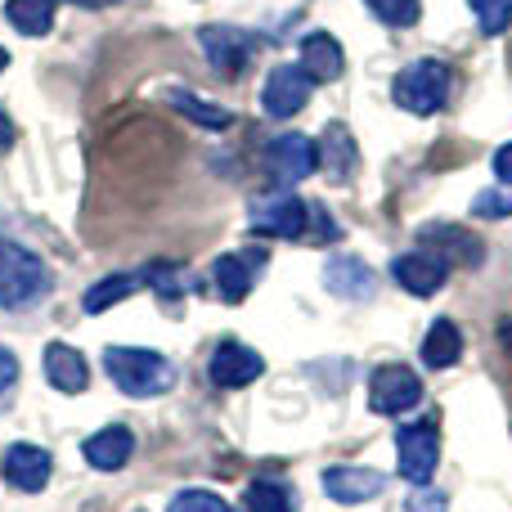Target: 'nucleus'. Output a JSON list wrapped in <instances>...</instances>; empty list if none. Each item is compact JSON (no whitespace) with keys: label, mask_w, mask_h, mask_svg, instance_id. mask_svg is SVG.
Returning a JSON list of instances; mask_svg holds the SVG:
<instances>
[{"label":"nucleus","mask_w":512,"mask_h":512,"mask_svg":"<svg viewBox=\"0 0 512 512\" xmlns=\"http://www.w3.org/2000/svg\"><path fill=\"white\" fill-rule=\"evenodd\" d=\"M243 508L248 512H297V499L283 481H252L243 490Z\"/></svg>","instance_id":"nucleus-25"},{"label":"nucleus","mask_w":512,"mask_h":512,"mask_svg":"<svg viewBox=\"0 0 512 512\" xmlns=\"http://www.w3.org/2000/svg\"><path fill=\"white\" fill-rule=\"evenodd\" d=\"M459 355H463L459 324L454 319H436L423 337V364L427 369H450V364H459Z\"/></svg>","instance_id":"nucleus-22"},{"label":"nucleus","mask_w":512,"mask_h":512,"mask_svg":"<svg viewBox=\"0 0 512 512\" xmlns=\"http://www.w3.org/2000/svg\"><path fill=\"white\" fill-rule=\"evenodd\" d=\"M261 270H265V252L261 248L225 252V256H216V265H212V283H216V292L234 306V301H243L256 288Z\"/></svg>","instance_id":"nucleus-10"},{"label":"nucleus","mask_w":512,"mask_h":512,"mask_svg":"<svg viewBox=\"0 0 512 512\" xmlns=\"http://www.w3.org/2000/svg\"><path fill=\"white\" fill-rule=\"evenodd\" d=\"M396 459H400V477L414 481V486H427L441 463V436H436L432 423H409L396 432Z\"/></svg>","instance_id":"nucleus-5"},{"label":"nucleus","mask_w":512,"mask_h":512,"mask_svg":"<svg viewBox=\"0 0 512 512\" xmlns=\"http://www.w3.org/2000/svg\"><path fill=\"white\" fill-rule=\"evenodd\" d=\"M140 288H144V274H108V279H99L95 288H86L81 310H86V315H104V310L122 306L126 297H135Z\"/></svg>","instance_id":"nucleus-21"},{"label":"nucleus","mask_w":512,"mask_h":512,"mask_svg":"<svg viewBox=\"0 0 512 512\" xmlns=\"http://www.w3.org/2000/svg\"><path fill=\"white\" fill-rule=\"evenodd\" d=\"M324 288L342 301H369L378 292V274L360 261V256H333L324 265Z\"/></svg>","instance_id":"nucleus-15"},{"label":"nucleus","mask_w":512,"mask_h":512,"mask_svg":"<svg viewBox=\"0 0 512 512\" xmlns=\"http://www.w3.org/2000/svg\"><path fill=\"white\" fill-rule=\"evenodd\" d=\"M50 292V270L32 248L14 239H0V306L23 310Z\"/></svg>","instance_id":"nucleus-3"},{"label":"nucleus","mask_w":512,"mask_h":512,"mask_svg":"<svg viewBox=\"0 0 512 512\" xmlns=\"http://www.w3.org/2000/svg\"><path fill=\"white\" fill-rule=\"evenodd\" d=\"M265 373V360L252 351V346H243V342H221L212 351V360H207V378L216 382V387H225V391H239V387H248V382H256Z\"/></svg>","instance_id":"nucleus-11"},{"label":"nucleus","mask_w":512,"mask_h":512,"mask_svg":"<svg viewBox=\"0 0 512 512\" xmlns=\"http://www.w3.org/2000/svg\"><path fill=\"white\" fill-rule=\"evenodd\" d=\"M423 248H432L445 265L459 261L463 270H477V265L486 261V248H481L468 230H450V225H432V230H423Z\"/></svg>","instance_id":"nucleus-19"},{"label":"nucleus","mask_w":512,"mask_h":512,"mask_svg":"<svg viewBox=\"0 0 512 512\" xmlns=\"http://www.w3.org/2000/svg\"><path fill=\"white\" fill-rule=\"evenodd\" d=\"M450 86H454V77L441 59H414L396 72V81H391V99L414 117H432V113L445 108Z\"/></svg>","instance_id":"nucleus-2"},{"label":"nucleus","mask_w":512,"mask_h":512,"mask_svg":"<svg viewBox=\"0 0 512 512\" xmlns=\"http://www.w3.org/2000/svg\"><path fill=\"white\" fill-rule=\"evenodd\" d=\"M423 400V378L405 364H382L369 378V409L373 414H405Z\"/></svg>","instance_id":"nucleus-6"},{"label":"nucleus","mask_w":512,"mask_h":512,"mask_svg":"<svg viewBox=\"0 0 512 512\" xmlns=\"http://www.w3.org/2000/svg\"><path fill=\"white\" fill-rule=\"evenodd\" d=\"M472 212H477L481 221H504V216H512V194H504V189H486V194H477Z\"/></svg>","instance_id":"nucleus-30"},{"label":"nucleus","mask_w":512,"mask_h":512,"mask_svg":"<svg viewBox=\"0 0 512 512\" xmlns=\"http://www.w3.org/2000/svg\"><path fill=\"white\" fill-rule=\"evenodd\" d=\"M59 0H5V23L23 36H45L54 27Z\"/></svg>","instance_id":"nucleus-23"},{"label":"nucleus","mask_w":512,"mask_h":512,"mask_svg":"<svg viewBox=\"0 0 512 512\" xmlns=\"http://www.w3.org/2000/svg\"><path fill=\"white\" fill-rule=\"evenodd\" d=\"M391 274H396V283L405 292H414V297H436V292L445 288V279H450V265H445L432 248H418V252L396 256V261H391Z\"/></svg>","instance_id":"nucleus-12"},{"label":"nucleus","mask_w":512,"mask_h":512,"mask_svg":"<svg viewBox=\"0 0 512 512\" xmlns=\"http://www.w3.org/2000/svg\"><path fill=\"white\" fill-rule=\"evenodd\" d=\"M0 472H5V481L14 490H23V495H36V490H45V481H50L54 459L41 450V445L14 441L5 450V459H0Z\"/></svg>","instance_id":"nucleus-13"},{"label":"nucleus","mask_w":512,"mask_h":512,"mask_svg":"<svg viewBox=\"0 0 512 512\" xmlns=\"http://www.w3.org/2000/svg\"><path fill=\"white\" fill-rule=\"evenodd\" d=\"M315 167H319V149H315V140L310 135H297V131H288V135H279V140L265 149V176L274 180V185H301L306 176H315Z\"/></svg>","instance_id":"nucleus-4"},{"label":"nucleus","mask_w":512,"mask_h":512,"mask_svg":"<svg viewBox=\"0 0 512 512\" xmlns=\"http://www.w3.org/2000/svg\"><path fill=\"white\" fill-rule=\"evenodd\" d=\"M104 369L117 382V391L135 400H153L167 396L176 387V364L158 351H144V346H108L104 351Z\"/></svg>","instance_id":"nucleus-1"},{"label":"nucleus","mask_w":512,"mask_h":512,"mask_svg":"<svg viewBox=\"0 0 512 512\" xmlns=\"http://www.w3.org/2000/svg\"><path fill=\"white\" fill-rule=\"evenodd\" d=\"M167 512H230V504L221 495H212V490H180Z\"/></svg>","instance_id":"nucleus-29"},{"label":"nucleus","mask_w":512,"mask_h":512,"mask_svg":"<svg viewBox=\"0 0 512 512\" xmlns=\"http://www.w3.org/2000/svg\"><path fill=\"white\" fill-rule=\"evenodd\" d=\"M72 5H77V9H108L113 0H72Z\"/></svg>","instance_id":"nucleus-36"},{"label":"nucleus","mask_w":512,"mask_h":512,"mask_svg":"<svg viewBox=\"0 0 512 512\" xmlns=\"http://www.w3.org/2000/svg\"><path fill=\"white\" fill-rule=\"evenodd\" d=\"M167 104L176 108V113H185L189 122H198L203 131H230V126H234V113H230V108L207 104V99L189 95V90H180V86H171V90H167Z\"/></svg>","instance_id":"nucleus-24"},{"label":"nucleus","mask_w":512,"mask_h":512,"mask_svg":"<svg viewBox=\"0 0 512 512\" xmlns=\"http://www.w3.org/2000/svg\"><path fill=\"white\" fill-rule=\"evenodd\" d=\"M306 230H310V239H315V243H333L337 239V225L328 221L324 207H310V225H306Z\"/></svg>","instance_id":"nucleus-32"},{"label":"nucleus","mask_w":512,"mask_h":512,"mask_svg":"<svg viewBox=\"0 0 512 512\" xmlns=\"http://www.w3.org/2000/svg\"><path fill=\"white\" fill-rule=\"evenodd\" d=\"M310 90H315V81L301 72V63H279V68L265 77V90H261L265 117H274V122H288V117H297L301 108L310 104Z\"/></svg>","instance_id":"nucleus-7"},{"label":"nucleus","mask_w":512,"mask_h":512,"mask_svg":"<svg viewBox=\"0 0 512 512\" xmlns=\"http://www.w3.org/2000/svg\"><path fill=\"white\" fill-rule=\"evenodd\" d=\"M14 378H18V355L0 346V391H9V387H14Z\"/></svg>","instance_id":"nucleus-33"},{"label":"nucleus","mask_w":512,"mask_h":512,"mask_svg":"<svg viewBox=\"0 0 512 512\" xmlns=\"http://www.w3.org/2000/svg\"><path fill=\"white\" fill-rule=\"evenodd\" d=\"M468 5L486 36H504L512 27V0H468Z\"/></svg>","instance_id":"nucleus-27"},{"label":"nucleus","mask_w":512,"mask_h":512,"mask_svg":"<svg viewBox=\"0 0 512 512\" xmlns=\"http://www.w3.org/2000/svg\"><path fill=\"white\" fill-rule=\"evenodd\" d=\"M9 68V54H5V45H0V72H5Z\"/></svg>","instance_id":"nucleus-37"},{"label":"nucleus","mask_w":512,"mask_h":512,"mask_svg":"<svg viewBox=\"0 0 512 512\" xmlns=\"http://www.w3.org/2000/svg\"><path fill=\"white\" fill-rule=\"evenodd\" d=\"M301 72H306L315 86L342 77V72H346V54H342V45H337V36L310 32L306 41H301Z\"/></svg>","instance_id":"nucleus-18"},{"label":"nucleus","mask_w":512,"mask_h":512,"mask_svg":"<svg viewBox=\"0 0 512 512\" xmlns=\"http://www.w3.org/2000/svg\"><path fill=\"white\" fill-rule=\"evenodd\" d=\"M382 486H387V477L373 468H328L324 472V495L333 499V504H369V499L382 495Z\"/></svg>","instance_id":"nucleus-16"},{"label":"nucleus","mask_w":512,"mask_h":512,"mask_svg":"<svg viewBox=\"0 0 512 512\" xmlns=\"http://www.w3.org/2000/svg\"><path fill=\"white\" fill-rule=\"evenodd\" d=\"M405 508H409V512H450L445 495H441V490H432V486H418L414 495L405 499Z\"/></svg>","instance_id":"nucleus-31"},{"label":"nucleus","mask_w":512,"mask_h":512,"mask_svg":"<svg viewBox=\"0 0 512 512\" xmlns=\"http://www.w3.org/2000/svg\"><path fill=\"white\" fill-rule=\"evenodd\" d=\"M144 283H153V288H158L162 297L176 301L180 292L189 288V274L180 270V265H144Z\"/></svg>","instance_id":"nucleus-28"},{"label":"nucleus","mask_w":512,"mask_h":512,"mask_svg":"<svg viewBox=\"0 0 512 512\" xmlns=\"http://www.w3.org/2000/svg\"><path fill=\"white\" fill-rule=\"evenodd\" d=\"M81 454H86V463H90L95 472H117V468H126V463H131V454H135V432H131V427H122V423L99 427L95 436H86Z\"/></svg>","instance_id":"nucleus-17"},{"label":"nucleus","mask_w":512,"mask_h":512,"mask_svg":"<svg viewBox=\"0 0 512 512\" xmlns=\"http://www.w3.org/2000/svg\"><path fill=\"white\" fill-rule=\"evenodd\" d=\"M9 149H14V122L0 113V153H9Z\"/></svg>","instance_id":"nucleus-35"},{"label":"nucleus","mask_w":512,"mask_h":512,"mask_svg":"<svg viewBox=\"0 0 512 512\" xmlns=\"http://www.w3.org/2000/svg\"><path fill=\"white\" fill-rule=\"evenodd\" d=\"M310 225V207L297 194H265L252 203V230L274 239H301Z\"/></svg>","instance_id":"nucleus-8"},{"label":"nucleus","mask_w":512,"mask_h":512,"mask_svg":"<svg viewBox=\"0 0 512 512\" xmlns=\"http://www.w3.org/2000/svg\"><path fill=\"white\" fill-rule=\"evenodd\" d=\"M387 27H414L423 18V0H364Z\"/></svg>","instance_id":"nucleus-26"},{"label":"nucleus","mask_w":512,"mask_h":512,"mask_svg":"<svg viewBox=\"0 0 512 512\" xmlns=\"http://www.w3.org/2000/svg\"><path fill=\"white\" fill-rule=\"evenodd\" d=\"M504 337H508V346H512V324H504Z\"/></svg>","instance_id":"nucleus-38"},{"label":"nucleus","mask_w":512,"mask_h":512,"mask_svg":"<svg viewBox=\"0 0 512 512\" xmlns=\"http://www.w3.org/2000/svg\"><path fill=\"white\" fill-rule=\"evenodd\" d=\"M319 149V162H324V171H328V180H351L355 176V162H360V149H355V140H351V131H346L342 122H333L324 131V140L315 144Z\"/></svg>","instance_id":"nucleus-20"},{"label":"nucleus","mask_w":512,"mask_h":512,"mask_svg":"<svg viewBox=\"0 0 512 512\" xmlns=\"http://www.w3.org/2000/svg\"><path fill=\"white\" fill-rule=\"evenodd\" d=\"M495 176L504 180V185H512V144H504V149L495 153Z\"/></svg>","instance_id":"nucleus-34"},{"label":"nucleus","mask_w":512,"mask_h":512,"mask_svg":"<svg viewBox=\"0 0 512 512\" xmlns=\"http://www.w3.org/2000/svg\"><path fill=\"white\" fill-rule=\"evenodd\" d=\"M198 41H203V50H207V63H212L221 77H239V72L252 63V50H256L252 36L243 32V27H230V23L203 27Z\"/></svg>","instance_id":"nucleus-9"},{"label":"nucleus","mask_w":512,"mask_h":512,"mask_svg":"<svg viewBox=\"0 0 512 512\" xmlns=\"http://www.w3.org/2000/svg\"><path fill=\"white\" fill-rule=\"evenodd\" d=\"M41 369H45V378H50V387L63 391V396H77V391L90 387L86 355H81L77 346H68V342H50V346H45Z\"/></svg>","instance_id":"nucleus-14"}]
</instances>
